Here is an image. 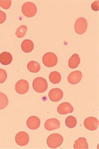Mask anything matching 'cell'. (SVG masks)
Listing matches in <instances>:
<instances>
[{"instance_id":"52a82bcc","label":"cell","mask_w":99,"mask_h":149,"mask_svg":"<svg viewBox=\"0 0 99 149\" xmlns=\"http://www.w3.org/2000/svg\"><path fill=\"white\" fill-rule=\"evenodd\" d=\"M15 142L19 146H25L29 142V136L25 131L19 132L15 136Z\"/></svg>"},{"instance_id":"7a4b0ae2","label":"cell","mask_w":99,"mask_h":149,"mask_svg":"<svg viewBox=\"0 0 99 149\" xmlns=\"http://www.w3.org/2000/svg\"><path fill=\"white\" fill-rule=\"evenodd\" d=\"M33 88L35 92L38 93H44L48 88V82L46 79L42 77H38L33 80Z\"/></svg>"},{"instance_id":"2e32d148","label":"cell","mask_w":99,"mask_h":149,"mask_svg":"<svg viewBox=\"0 0 99 149\" xmlns=\"http://www.w3.org/2000/svg\"><path fill=\"white\" fill-rule=\"evenodd\" d=\"M80 64V57L78 54H74L69 59L68 66L70 68L74 69L78 67Z\"/></svg>"},{"instance_id":"7c38bea8","label":"cell","mask_w":99,"mask_h":149,"mask_svg":"<svg viewBox=\"0 0 99 149\" xmlns=\"http://www.w3.org/2000/svg\"><path fill=\"white\" fill-rule=\"evenodd\" d=\"M45 129L48 131H53L59 129L60 127V122L58 119L51 118L46 121L44 123Z\"/></svg>"},{"instance_id":"484cf974","label":"cell","mask_w":99,"mask_h":149,"mask_svg":"<svg viewBox=\"0 0 99 149\" xmlns=\"http://www.w3.org/2000/svg\"><path fill=\"white\" fill-rule=\"evenodd\" d=\"M91 8L93 11H98V1H94L91 5Z\"/></svg>"},{"instance_id":"4fadbf2b","label":"cell","mask_w":99,"mask_h":149,"mask_svg":"<svg viewBox=\"0 0 99 149\" xmlns=\"http://www.w3.org/2000/svg\"><path fill=\"white\" fill-rule=\"evenodd\" d=\"M57 112L61 115H66L73 112V107L71 103L68 102H64L60 104L57 107Z\"/></svg>"},{"instance_id":"8fae6325","label":"cell","mask_w":99,"mask_h":149,"mask_svg":"<svg viewBox=\"0 0 99 149\" xmlns=\"http://www.w3.org/2000/svg\"><path fill=\"white\" fill-rule=\"evenodd\" d=\"M26 125L31 130H37L40 126V120L37 116H31L26 120Z\"/></svg>"},{"instance_id":"7402d4cb","label":"cell","mask_w":99,"mask_h":149,"mask_svg":"<svg viewBox=\"0 0 99 149\" xmlns=\"http://www.w3.org/2000/svg\"><path fill=\"white\" fill-rule=\"evenodd\" d=\"M26 31H27V27L26 25H21L20 27L17 28V29L16 30V37L18 38H23L25 37L26 35Z\"/></svg>"},{"instance_id":"277c9868","label":"cell","mask_w":99,"mask_h":149,"mask_svg":"<svg viewBox=\"0 0 99 149\" xmlns=\"http://www.w3.org/2000/svg\"><path fill=\"white\" fill-rule=\"evenodd\" d=\"M88 27V23L84 17H79L76 20L74 25L75 31L77 34L83 35L86 32Z\"/></svg>"},{"instance_id":"5bb4252c","label":"cell","mask_w":99,"mask_h":149,"mask_svg":"<svg viewBox=\"0 0 99 149\" xmlns=\"http://www.w3.org/2000/svg\"><path fill=\"white\" fill-rule=\"evenodd\" d=\"M13 61V56L9 52H3L0 54V63L2 65L8 66Z\"/></svg>"},{"instance_id":"d6986e66","label":"cell","mask_w":99,"mask_h":149,"mask_svg":"<svg viewBox=\"0 0 99 149\" xmlns=\"http://www.w3.org/2000/svg\"><path fill=\"white\" fill-rule=\"evenodd\" d=\"M49 80L54 84H59L62 80V76L58 72L53 71L49 75Z\"/></svg>"},{"instance_id":"30bf717a","label":"cell","mask_w":99,"mask_h":149,"mask_svg":"<svg viewBox=\"0 0 99 149\" xmlns=\"http://www.w3.org/2000/svg\"><path fill=\"white\" fill-rule=\"evenodd\" d=\"M82 77H83V74H82L81 72L79 70H75L69 74L68 77H67V81H69V84L75 85V84H77L80 82Z\"/></svg>"},{"instance_id":"6da1fadb","label":"cell","mask_w":99,"mask_h":149,"mask_svg":"<svg viewBox=\"0 0 99 149\" xmlns=\"http://www.w3.org/2000/svg\"><path fill=\"white\" fill-rule=\"evenodd\" d=\"M64 142L63 136L58 133H53L47 139V145L51 148H56L61 146Z\"/></svg>"},{"instance_id":"ffe728a7","label":"cell","mask_w":99,"mask_h":149,"mask_svg":"<svg viewBox=\"0 0 99 149\" xmlns=\"http://www.w3.org/2000/svg\"><path fill=\"white\" fill-rule=\"evenodd\" d=\"M66 125L69 129H73L77 125V119L73 116H69L66 119Z\"/></svg>"},{"instance_id":"cb8c5ba5","label":"cell","mask_w":99,"mask_h":149,"mask_svg":"<svg viewBox=\"0 0 99 149\" xmlns=\"http://www.w3.org/2000/svg\"><path fill=\"white\" fill-rule=\"evenodd\" d=\"M8 78V74L5 70L0 68V84L4 83Z\"/></svg>"},{"instance_id":"e0dca14e","label":"cell","mask_w":99,"mask_h":149,"mask_svg":"<svg viewBox=\"0 0 99 149\" xmlns=\"http://www.w3.org/2000/svg\"><path fill=\"white\" fill-rule=\"evenodd\" d=\"M74 148H84V149H88L89 145L87 142V139L84 137H80L75 141Z\"/></svg>"},{"instance_id":"5b68a950","label":"cell","mask_w":99,"mask_h":149,"mask_svg":"<svg viewBox=\"0 0 99 149\" xmlns=\"http://www.w3.org/2000/svg\"><path fill=\"white\" fill-rule=\"evenodd\" d=\"M42 62L44 65L48 68H52L57 63V57L53 52H47L42 56Z\"/></svg>"},{"instance_id":"9a60e30c","label":"cell","mask_w":99,"mask_h":149,"mask_svg":"<svg viewBox=\"0 0 99 149\" xmlns=\"http://www.w3.org/2000/svg\"><path fill=\"white\" fill-rule=\"evenodd\" d=\"M34 47H35L34 43L30 39H26L23 40L21 43V49L25 53H29V52H32L34 49Z\"/></svg>"},{"instance_id":"44dd1931","label":"cell","mask_w":99,"mask_h":149,"mask_svg":"<svg viewBox=\"0 0 99 149\" xmlns=\"http://www.w3.org/2000/svg\"><path fill=\"white\" fill-rule=\"evenodd\" d=\"M9 100L8 96L5 93L0 92V110L3 109L8 106Z\"/></svg>"},{"instance_id":"ba28073f","label":"cell","mask_w":99,"mask_h":149,"mask_svg":"<svg viewBox=\"0 0 99 149\" xmlns=\"http://www.w3.org/2000/svg\"><path fill=\"white\" fill-rule=\"evenodd\" d=\"M29 90V84L25 80H19L15 84V90L19 94H25Z\"/></svg>"},{"instance_id":"d4e9b609","label":"cell","mask_w":99,"mask_h":149,"mask_svg":"<svg viewBox=\"0 0 99 149\" xmlns=\"http://www.w3.org/2000/svg\"><path fill=\"white\" fill-rule=\"evenodd\" d=\"M6 19V14L3 11L0 10V24H2L5 22Z\"/></svg>"},{"instance_id":"ac0fdd59","label":"cell","mask_w":99,"mask_h":149,"mask_svg":"<svg viewBox=\"0 0 99 149\" xmlns=\"http://www.w3.org/2000/svg\"><path fill=\"white\" fill-rule=\"evenodd\" d=\"M28 71L32 73H37L40 70V64L37 61H30L27 64Z\"/></svg>"},{"instance_id":"8992f818","label":"cell","mask_w":99,"mask_h":149,"mask_svg":"<svg viewBox=\"0 0 99 149\" xmlns=\"http://www.w3.org/2000/svg\"><path fill=\"white\" fill-rule=\"evenodd\" d=\"M84 127L89 131H95L98 127V120L94 117H89L84 121Z\"/></svg>"},{"instance_id":"3957f363","label":"cell","mask_w":99,"mask_h":149,"mask_svg":"<svg viewBox=\"0 0 99 149\" xmlns=\"http://www.w3.org/2000/svg\"><path fill=\"white\" fill-rule=\"evenodd\" d=\"M22 13L26 17H33L37 13V7L33 2H26L22 6Z\"/></svg>"},{"instance_id":"603a6c76","label":"cell","mask_w":99,"mask_h":149,"mask_svg":"<svg viewBox=\"0 0 99 149\" xmlns=\"http://www.w3.org/2000/svg\"><path fill=\"white\" fill-rule=\"evenodd\" d=\"M11 1L9 0H0V6L5 9H8L11 8Z\"/></svg>"},{"instance_id":"9c48e42d","label":"cell","mask_w":99,"mask_h":149,"mask_svg":"<svg viewBox=\"0 0 99 149\" xmlns=\"http://www.w3.org/2000/svg\"><path fill=\"white\" fill-rule=\"evenodd\" d=\"M48 97L53 102H59L64 97V92L59 88H54L50 91Z\"/></svg>"}]
</instances>
